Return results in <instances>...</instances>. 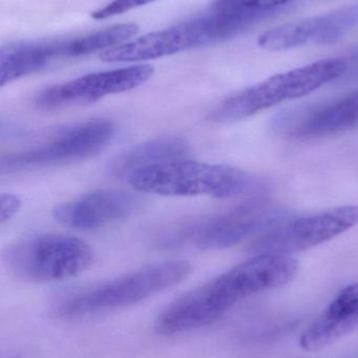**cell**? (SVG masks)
<instances>
[{
    "instance_id": "obj_16",
    "label": "cell",
    "mask_w": 358,
    "mask_h": 358,
    "mask_svg": "<svg viewBox=\"0 0 358 358\" xmlns=\"http://www.w3.org/2000/svg\"><path fill=\"white\" fill-rule=\"evenodd\" d=\"M358 125V90L336 99L300 122L291 136L298 140L326 138Z\"/></svg>"
},
{
    "instance_id": "obj_17",
    "label": "cell",
    "mask_w": 358,
    "mask_h": 358,
    "mask_svg": "<svg viewBox=\"0 0 358 358\" xmlns=\"http://www.w3.org/2000/svg\"><path fill=\"white\" fill-rule=\"evenodd\" d=\"M139 31L134 23L113 25L92 33L69 38V57L85 56L103 50H111L132 40Z\"/></svg>"
},
{
    "instance_id": "obj_8",
    "label": "cell",
    "mask_w": 358,
    "mask_h": 358,
    "mask_svg": "<svg viewBox=\"0 0 358 358\" xmlns=\"http://www.w3.org/2000/svg\"><path fill=\"white\" fill-rule=\"evenodd\" d=\"M358 224V206H344L281 222L248 246L254 255L304 252L333 239Z\"/></svg>"
},
{
    "instance_id": "obj_15",
    "label": "cell",
    "mask_w": 358,
    "mask_h": 358,
    "mask_svg": "<svg viewBox=\"0 0 358 358\" xmlns=\"http://www.w3.org/2000/svg\"><path fill=\"white\" fill-rule=\"evenodd\" d=\"M191 146L179 136H162L137 145L120 153L109 163L107 171L113 178H128L132 172L167 162L185 159Z\"/></svg>"
},
{
    "instance_id": "obj_10",
    "label": "cell",
    "mask_w": 358,
    "mask_h": 358,
    "mask_svg": "<svg viewBox=\"0 0 358 358\" xmlns=\"http://www.w3.org/2000/svg\"><path fill=\"white\" fill-rule=\"evenodd\" d=\"M153 73L155 69L149 64L90 73L46 88L38 94L36 104L43 109L94 104L104 96L121 94L143 85L151 79Z\"/></svg>"
},
{
    "instance_id": "obj_14",
    "label": "cell",
    "mask_w": 358,
    "mask_h": 358,
    "mask_svg": "<svg viewBox=\"0 0 358 358\" xmlns=\"http://www.w3.org/2000/svg\"><path fill=\"white\" fill-rule=\"evenodd\" d=\"M59 58H64V39L6 44L0 48V86L37 73Z\"/></svg>"
},
{
    "instance_id": "obj_11",
    "label": "cell",
    "mask_w": 358,
    "mask_h": 358,
    "mask_svg": "<svg viewBox=\"0 0 358 358\" xmlns=\"http://www.w3.org/2000/svg\"><path fill=\"white\" fill-rule=\"evenodd\" d=\"M357 27L358 3H355L273 27L259 36L258 45L268 52H283L308 44H332Z\"/></svg>"
},
{
    "instance_id": "obj_6",
    "label": "cell",
    "mask_w": 358,
    "mask_h": 358,
    "mask_svg": "<svg viewBox=\"0 0 358 358\" xmlns=\"http://www.w3.org/2000/svg\"><path fill=\"white\" fill-rule=\"evenodd\" d=\"M2 260L19 279L34 283L63 281L81 275L94 262L86 242L67 235L46 234L6 248Z\"/></svg>"
},
{
    "instance_id": "obj_18",
    "label": "cell",
    "mask_w": 358,
    "mask_h": 358,
    "mask_svg": "<svg viewBox=\"0 0 358 358\" xmlns=\"http://www.w3.org/2000/svg\"><path fill=\"white\" fill-rule=\"evenodd\" d=\"M292 0H214L212 8L223 10H275Z\"/></svg>"
},
{
    "instance_id": "obj_19",
    "label": "cell",
    "mask_w": 358,
    "mask_h": 358,
    "mask_svg": "<svg viewBox=\"0 0 358 358\" xmlns=\"http://www.w3.org/2000/svg\"><path fill=\"white\" fill-rule=\"evenodd\" d=\"M155 1L157 0H113L106 6L92 13V18L95 20H104Z\"/></svg>"
},
{
    "instance_id": "obj_12",
    "label": "cell",
    "mask_w": 358,
    "mask_h": 358,
    "mask_svg": "<svg viewBox=\"0 0 358 358\" xmlns=\"http://www.w3.org/2000/svg\"><path fill=\"white\" fill-rule=\"evenodd\" d=\"M140 204V198L130 192L99 189L58 204L53 217L71 229H99L128 218Z\"/></svg>"
},
{
    "instance_id": "obj_4",
    "label": "cell",
    "mask_w": 358,
    "mask_h": 358,
    "mask_svg": "<svg viewBox=\"0 0 358 358\" xmlns=\"http://www.w3.org/2000/svg\"><path fill=\"white\" fill-rule=\"evenodd\" d=\"M347 69L345 59L329 58L277 73L229 96L209 113L208 119L219 124L246 119L280 103L307 96L342 77Z\"/></svg>"
},
{
    "instance_id": "obj_20",
    "label": "cell",
    "mask_w": 358,
    "mask_h": 358,
    "mask_svg": "<svg viewBox=\"0 0 358 358\" xmlns=\"http://www.w3.org/2000/svg\"><path fill=\"white\" fill-rule=\"evenodd\" d=\"M22 202L15 194L4 193L0 196V222L1 224L12 220L19 210H21Z\"/></svg>"
},
{
    "instance_id": "obj_2",
    "label": "cell",
    "mask_w": 358,
    "mask_h": 358,
    "mask_svg": "<svg viewBox=\"0 0 358 358\" xmlns=\"http://www.w3.org/2000/svg\"><path fill=\"white\" fill-rule=\"evenodd\" d=\"M128 182L136 191L162 196L228 198L254 189L256 178L243 170L179 159L132 172Z\"/></svg>"
},
{
    "instance_id": "obj_3",
    "label": "cell",
    "mask_w": 358,
    "mask_h": 358,
    "mask_svg": "<svg viewBox=\"0 0 358 358\" xmlns=\"http://www.w3.org/2000/svg\"><path fill=\"white\" fill-rule=\"evenodd\" d=\"M283 214L282 208L273 202L256 200L226 212L179 223L158 239L164 248L187 245L200 250H223L266 233L283 222Z\"/></svg>"
},
{
    "instance_id": "obj_1",
    "label": "cell",
    "mask_w": 358,
    "mask_h": 358,
    "mask_svg": "<svg viewBox=\"0 0 358 358\" xmlns=\"http://www.w3.org/2000/svg\"><path fill=\"white\" fill-rule=\"evenodd\" d=\"M298 262L288 255H256L174 301L156 319L155 331L174 336L205 327L252 294L289 283Z\"/></svg>"
},
{
    "instance_id": "obj_9",
    "label": "cell",
    "mask_w": 358,
    "mask_h": 358,
    "mask_svg": "<svg viewBox=\"0 0 358 358\" xmlns=\"http://www.w3.org/2000/svg\"><path fill=\"white\" fill-rule=\"evenodd\" d=\"M218 43L214 22L207 12L174 27L145 34L105 50L103 62L130 63L153 60Z\"/></svg>"
},
{
    "instance_id": "obj_7",
    "label": "cell",
    "mask_w": 358,
    "mask_h": 358,
    "mask_svg": "<svg viewBox=\"0 0 358 358\" xmlns=\"http://www.w3.org/2000/svg\"><path fill=\"white\" fill-rule=\"evenodd\" d=\"M115 126L109 120H92L59 130L43 144L20 152L2 155V174L50 167L90 159L111 143Z\"/></svg>"
},
{
    "instance_id": "obj_5",
    "label": "cell",
    "mask_w": 358,
    "mask_h": 358,
    "mask_svg": "<svg viewBox=\"0 0 358 358\" xmlns=\"http://www.w3.org/2000/svg\"><path fill=\"white\" fill-rule=\"evenodd\" d=\"M191 271V265L184 260L147 265L71 296L59 306L58 313L61 317H76L130 306L178 285Z\"/></svg>"
},
{
    "instance_id": "obj_13",
    "label": "cell",
    "mask_w": 358,
    "mask_h": 358,
    "mask_svg": "<svg viewBox=\"0 0 358 358\" xmlns=\"http://www.w3.org/2000/svg\"><path fill=\"white\" fill-rule=\"evenodd\" d=\"M358 331V284L343 288L317 321L302 334L300 346L319 351Z\"/></svg>"
}]
</instances>
